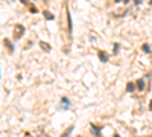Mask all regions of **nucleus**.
<instances>
[{
  "instance_id": "0eeeda50",
  "label": "nucleus",
  "mask_w": 152,
  "mask_h": 137,
  "mask_svg": "<svg viewBox=\"0 0 152 137\" xmlns=\"http://www.w3.org/2000/svg\"><path fill=\"white\" fill-rule=\"evenodd\" d=\"M116 137H119V136H116Z\"/></svg>"
},
{
  "instance_id": "7ed1b4c3",
  "label": "nucleus",
  "mask_w": 152,
  "mask_h": 137,
  "mask_svg": "<svg viewBox=\"0 0 152 137\" xmlns=\"http://www.w3.org/2000/svg\"><path fill=\"white\" fill-rule=\"evenodd\" d=\"M143 85H145V84H143V81H138V89H140V90H143V89H145Z\"/></svg>"
},
{
  "instance_id": "39448f33",
  "label": "nucleus",
  "mask_w": 152,
  "mask_h": 137,
  "mask_svg": "<svg viewBox=\"0 0 152 137\" xmlns=\"http://www.w3.org/2000/svg\"><path fill=\"white\" fill-rule=\"evenodd\" d=\"M143 51H145V52H149V46H148V44L143 46Z\"/></svg>"
},
{
  "instance_id": "f03ea898",
  "label": "nucleus",
  "mask_w": 152,
  "mask_h": 137,
  "mask_svg": "<svg viewBox=\"0 0 152 137\" xmlns=\"http://www.w3.org/2000/svg\"><path fill=\"white\" fill-rule=\"evenodd\" d=\"M41 47H43V49H46V51H50V46H49L47 43H41Z\"/></svg>"
},
{
  "instance_id": "423d86ee",
  "label": "nucleus",
  "mask_w": 152,
  "mask_h": 137,
  "mask_svg": "<svg viewBox=\"0 0 152 137\" xmlns=\"http://www.w3.org/2000/svg\"><path fill=\"white\" fill-rule=\"evenodd\" d=\"M46 17H47V18H49V20H52V18H53V17H52V15H50V12H46Z\"/></svg>"
},
{
  "instance_id": "f257e3e1",
  "label": "nucleus",
  "mask_w": 152,
  "mask_h": 137,
  "mask_svg": "<svg viewBox=\"0 0 152 137\" xmlns=\"http://www.w3.org/2000/svg\"><path fill=\"white\" fill-rule=\"evenodd\" d=\"M99 58L102 59V61H108V55H107V53H102V52L99 53Z\"/></svg>"
},
{
  "instance_id": "20e7f679",
  "label": "nucleus",
  "mask_w": 152,
  "mask_h": 137,
  "mask_svg": "<svg viewBox=\"0 0 152 137\" xmlns=\"http://www.w3.org/2000/svg\"><path fill=\"white\" fill-rule=\"evenodd\" d=\"M134 90V85L132 84H128V92H132Z\"/></svg>"
}]
</instances>
